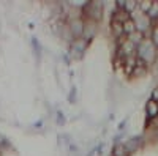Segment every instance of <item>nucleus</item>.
Here are the masks:
<instances>
[{
    "label": "nucleus",
    "mask_w": 158,
    "mask_h": 156,
    "mask_svg": "<svg viewBox=\"0 0 158 156\" xmlns=\"http://www.w3.org/2000/svg\"><path fill=\"white\" fill-rule=\"evenodd\" d=\"M136 57L139 60H142L147 66L156 63L158 60V49L155 47V44L152 43V40L147 36L146 40H142L138 46H136Z\"/></svg>",
    "instance_id": "f257e3e1"
},
{
    "label": "nucleus",
    "mask_w": 158,
    "mask_h": 156,
    "mask_svg": "<svg viewBox=\"0 0 158 156\" xmlns=\"http://www.w3.org/2000/svg\"><path fill=\"white\" fill-rule=\"evenodd\" d=\"M81 16L85 21H92L100 24L104 18V3L103 2H97V0H92V2H85L84 6L81 8Z\"/></svg>",
    "instance_id": "f03ea898"
},
{
    "label": "nucleus",
    "mask_w": 158,
    "mask_h": 156,
    "mask_svg": "<svg viewBox=\"0 0 158 156\" xmlns=\"http://www.w3.org/2000/svg\"><path fill=\"white\" fill-rule=\"evenodd\" d=\"M131 19H133V22L136 25V32L149 36V33L153 27V22L150 21V18L147 14H144V13H141V11H135L133 14H131Z\"/></svg>",
    "instance_id": "7ed1b4c3"
},
{
    "label": "nucleus",
    "mask_w": 158,
    "mask_h": 156,
    "mask_svg": "<svg viewBox=\"0 0 158 156\" xmlns=\"http://www.w3.org/2000/svg\"><path fill=\"white\" fill-rule=\"evenodd\" d=\"M68 30L73 36V40H79V38H82L84 35V25H85V19L77 14V16H73V18H68Z\"/></svg>",
    "instance_id": "20e7f679"
},
{
    "label": "nucleus",
    "mask_w": 158,
    "mask_h": 156,
    "mask_svg": "<svg viewBox=\"0 0 158 156\" xmlns=\"http://www.w3.org/2000/svg\"><path fill=\"white\" fill-rule=\"evenodd\" d=\"M87 41L84 40V38H79V40H74L71 44H70V52H71V55L74 58H82L84 55V52L87 49Z\"/></svg>",
    "instance_id": "39448f33"
},
{
    "label": "nucleus",
    "mask_w": 158,
    "mask_h": 156,
    "mask_svg": "<svg viewBox=\"0 0 158 156\" xmlns=\"http://www.w3.org/2000/svg\"><path fill=\"white\" fill-rule=\"evenodd\" d=\"M146 117H147L149 123H152L158 118V101L156 99H153V98L147 99V102H146Z\"/></svg>",
    "instance_id": "423d86ee"
},
{
    "label": "nucleus",
    "mask_w": 158,
    "mask_h": 156,
    "mask_svg": "<svg viewBox=\"0 0 158 156\" xmlns=\"http://www.w3.org/2000/svg\"><path fill=\"white\" fill-rule=\"evenodd\" d=\"M123 145H125V148L128 150V153H130V154H133V153H136V151L144 145V137H142V136L130 137L128 140H125V142H123Z\"/></svg>",
    "instance_id": "0eeeda50"
},
{
    "label": "nucleus",
    "mask_w": 158,
    "mask_h": 156,
    "mask_svg": "<svg viewBox=\"0 0 158 156\" xmlns=\"http://www.w3.org/2000/svg\"><path fill=\"white\" fill-rule=\"evenodd\" d=\"M97 33H98V24H97V22H92V21H85V25H84V35H82L84 40H85L87 43H90V41L95 38Z\"/></svg>",
    "instance_id": "6e6552de"
},
{
    "label": "nucleus",
    "mask_w": 158,
    "mask_h": 156,
    "mask_svg": "<svg viewBox=\"0 0 158 156\" xmlns=\"http://www.w3.org/2000/svg\"><path fill=\"white\" fill-rule=\"evenodd\" d=\"M111 156H131V154H130L128 150L125 148L123 142H117V144L112 147V153H111Z\"/></svg>",
    "instance_id": "1a4fd4ad"
},
{
    "label": "nucleus",
    "mask_w": 158,
    "mask_h": 156,
    "mask_svg": "<svg viewBox=\"0 0 158 156\" xmlns=\"http://www.w3.org/2000/svg\"><path fill=\"white\" fill-rule=\"evenodd\" d=\"M136 32V25H135V22H133V19H127L125 22H123V35L125 36H130V35H133Z\"/></svg>",
    "instance_id": "9d476101"
},
{
    "label": "nucleus",
    "mask_w": 158,
    "mask_h": 156,
    "mask_svg": "<svg viewBox=\"0 0 158 156\" xmlns=\"http://www.w3.org/2000/svg\"><path fill=\"white\" fill-rule=\"evenodd\" d=\"M147 16L150 18L152 22H158V0H152V6L147 13Z\"/></svg>",
    "instance_id": "9b49d317"
},
{
    "label": "nucleus",
    "mask_w": 158,
    "mask_h": 156,
    "mask_svg": "<svg viewBox=\"0 0 158 156\" xmlns=\"http://www.w3.org/2000/svg\"><path fill=\"white\" fill-rule=\"evenodd\" d=\"M123 11H127L128 14L131 16L135 11H138V2H136V0H125V3H123Z\"/></svg>",
    "instance_id": "f8f14e48"
},
{
    "label": "nucleus",
    "mask_w": 158,
    "mask_h": 156,
    "mask_svg": "<svg viewBox=\"0 0 158 156\" xmlns=\"http://www.w3.org/2000/svg\"><path fill=\"white\" fill-rule=\"evenodd\" d=\"M152 6V0H139L138 2V11L144 13V14H147L149 10Z\"/></svg>",
    "instance_id": "ddd939ff"
},
{
    "label": "nucleus",
    "mask_w": 158,
    "mask_h": 156,
    "mask_svg": "<svg viewBox=\"0 0 158 156\" xmlns=\"http://www.w3.org/2000/svg\"><path fill=\"white\" fill-rule=\"evenodd\" d=\"M149 38L152 40V43L155 44V47L158 49V22H153V27L149 33Z\"/></svg>",
    "instance_id": "4468645a"
},
{
    "label": "nucleus",
    "mask_w": 158,
    "mask_h": 156,
    "mask_svg": "<svg viewBox=\"0 0 158 156\" xmlns=\"http://www.w3.org/2000/svg\"><path fill=\"white\" fill-rule=\"evenodd\" d=\"M155 134H156V137H158V128H155Z\"/></svg>",
    "instance_id": "2eb2a0df"
}]
</instances>
